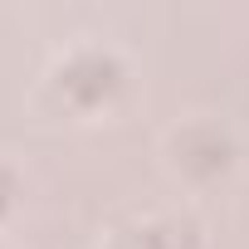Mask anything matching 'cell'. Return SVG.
I'll list each match as a JSON object with an SVG mask.
<instances>
[{"instance_id": "obj_1", "label": "cell", "mask_w": 249, "mask_h": 249, "mask_svg": "<svg viewBox=\"0 0 249 249\" xmlns=\"http://www.w3.org/2000/svg\"><path fill=\"white\" fill-rule=\"evenodd\" d=\"M54 88H59L69 103H78V107H98V103H107V98L122 88V64H117V54H107V49H98V44L73 49V54L59 64Z\"/></svg>"}, {"instance_id": "obj_2", "label": "cell", "mask_w": 249, "mask_h": 249, "mask_svg": "<svg viewBox=\"0 0 249 249\" xmlns=\"http://www.w3.org/2000/svg\"><path fill=\"white\" fill-rule=\"evenodd\" d=\"M234 147L215 122H191L186 132H176V166L191 176H220L230 166Z\"/></svg>"}, {"instance_id": "obj_4", "label": "cell", "mask_w": 249, "mask_h": 249, "mask_svg": "<svg viewBox=\"0 0 249 249\" xmlns=\"http://www.w3.org/2000/svg\"><path fill=\"white\" fill-rule=\"evenodd\" d=\"M10 196H15V181H10V171H0V210L10 205Z\"/></svg>"}, {"instance_id": "obj_3", "label": "cell", "mask_w": 249, "mask_h": 249, "mask_svg": "<svg viewBox=\"0 0 249 249\" xmlns=\"http://www.w3.org/2000/svg\"><path fill=\"white\" fill-rule=\"evenodd\" d=\"M196 244V225L191 220H147L132 239V249H191Z\"/></svg>"}]
</instances>
